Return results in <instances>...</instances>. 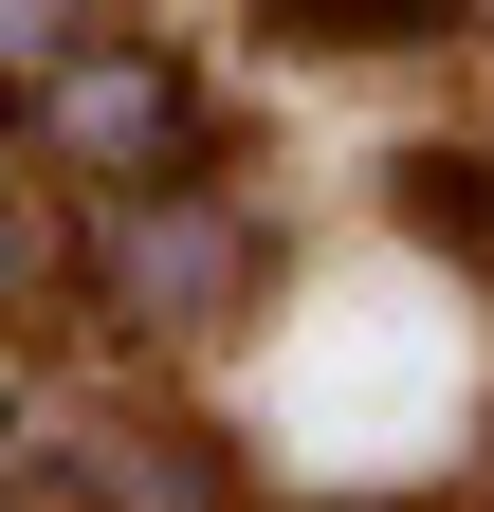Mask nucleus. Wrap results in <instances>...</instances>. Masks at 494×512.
I'll use <instances>...</instances> for the list:
<instances>
[{
	"instance_id": "1",
	"label": "nucleus",
	"mask_w": 494,
	"mask_h": 512,
	"mask_svg": "<svg viewBox=\"0 0 494 512\" xmlns=\"http://www.w3.org/2000/svg\"><path fill=\"white\" fill-rule=\"evenodd\" d=\"M55 128H74L92 165H129V147H165V74H147V55H74V92H55Z\"/></svg>"
},
{
	"instance_id": "2",
	"label": "nucleus",
	"mask_w": 494,
	"mask_h": 512,
	"mask_svg": "<svg viewBox=\"0 0 494 512\" xmlns=\"http://www.w3.org/2000/svg\"><path fill=\"white\" fill-rule=\"evenodd\" d=\"M257 37H312V55H385V37H440V0H275Z\"/></svg>"
},
{
	"instance_id": "3",
	"label": "nucleus",
	"mask_w": 494,
	"mask_h": 512,
	"mask_svg": "<svg viewBox=\"0 0 494 512\" xmlns=\"http://www.w3.org/2000/svg\"><path fill=\"white\" fill-rule=\"evenodd\" d=\"M403 238H458L476 275H494V183H476V165H440V147H421V165H403Z\"/></svg>"
},
{
	"instance_id": "4",
	"label": "nucleus",
	"mask_w": 494,
	"mask_h": 512,
	"mask_svg": "<svg viewBox=\"0 0 494 512\" xmlns=\"http://www.w3.org/2000/svg\"><path fill=\"white\" fill-rule=\"evenodd\" d=\"M0 275H19V220H0Z\"/></svg>"
},
{
	"instance_id": "5",
	"label": "nucleus",
	"mask_w": 494,
	"mask_h": 512,
	"mask_svg": "<svg viewBox=\"0 0 494 512\" xmlns=\"http://www.w3.org/2000/svg\"><path fill=\"white\" fill-rule=\"evenodd\" d=\"M0 439H19V384H0Z\"/></svg>"
}]
</instances>
